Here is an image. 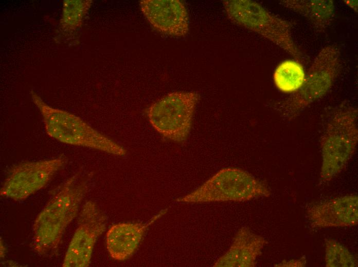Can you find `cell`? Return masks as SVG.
Wrapping results in <instances>:
<instances>
[{"mask_svg": "<svg viewBox=\"0 0 358 267\" xmlns=\"http://www.w3.org/2000/svg\"><path fill=\"white\" fill-rule=\"evenodd\" d=\"M92 3L91 1H64L62 27L68 30L79 27Z\"/></svg>", "mask_w": 358, "mask_h": 267, "instance_id": "e0dca14e", "label": "cell"}, {"mask_svg": "<svg viewBox=\"0 0 358 267\" xmlns=\"http://www.w3.org/2000/svg\"><path fill=\"white\" fill-rule=\"evenodd\" d=\"M223 5L234 23L271 41L296 60H305L304 54L293 40L291 22L273 14L253 1L226 0Z\"/></svg>", "mask_w": 358, "mask_h": 267, "instance_id": "5b68a950", "label": "cell"}, {"mask_svg": "<svg viewBox=\"0 0 358 267\" xmlns=\"http://www.w3.org/2000/svg\"><path fill=\"white\" fill-rule=\"evenodd\" d=\"M268 186L248 172L237 168H223L199 187L177 199L182 203L245 201L271 195Z\"/></svg>", "mask_w": 358, "mask_h": 267, "instance_id": "8992f818", "label": "cell"}, {"mask_svg": "<svg viewBox=\"0 0 358 267\" xmlns=\"http://www.w3.org/2000/svg\"><path fill=\"white\" fill-rule=\"evenodd\" d=\"M165 212L164 210L147 223H119L112 225L106 234V246L110 256L118 261L130 258L149 225Z\"/></svg>", "mask_w": 358, "mask_h": 267, "instance_id": "7c38bea8", "label": "cell"}, {"mask_svg": "<svg viewBox=\"0 0 358 267\" xmlns=\"http://www.w3.org/2000/svg\"><path fill=\"white\" fill-rule=\"evenodd\" d=\"M266 240L243 227L236 235L227 252L216 262L214 266L253 267L260 255Z\"/></svg>", "mask_w": 358, "mask_h": 267, "instance_id": "4fadbf2b", "label": "cell"}, {"mask_svg": "<svg viewBox=\"0 0 358 267\" xmlns=\"http://www.w3.org/2000/svg\"><path fill=\"white\" fill-rule=\"evenodd\" d=\"M139 5L144 15L157 31L175 37L184 36L188 33L189 15L182 1L142 0Z\"/></svg>", "mask_w": 358, "mask_h": 267, "instance_id": "30bf717a", "label": "cell"}, {"mask_svg": "<svg viewBox=\"0 0 358 267\" xmlns=\"http://www.w3.org/2000/svg\"><path fill=\"white\" fill-rule=\"evenodd\" d=\"M307 259L305 256L297 259L283 260L275 266L278 267H303L306 265Z\"/></svg>", "mask_w": 358, "mask_h": 267, "instance_id": "ac0fdd59", "label": "cell"}, {"mask_svg": "<svg viewBox=\"0 0 358 267\" xmlns=\"http://www.w3.org/2000/svg\"><path fill=\"white\" fill-rule=\"evenodd\" d=\"M357 115V108L348 102H342L328 111L320 140L321 183L338 175L354 153L358 142Z\"/></svg>", "mask_w": 358, "mask_h": 267, "instance_id": "7a4b0ae2", "label": "cell"}, {"mask_svg": "<svg viewBox=\"0 0 358 267\" xmlns=\"http://www.w3.org/2000/svg\"><path fill=\"white\" fill-rule=\"evenodd\" d=\"M64 157L26 161L13 166L8 171L0 193L3 197L20 201L44 187L66 164Z\"/></svg>", "mask_w": 358, "mask_h": 267, "instance_id": "ba28073f", "label": "cell"}, {"mask_svg": "<svg viewBox=\"0 0 358 267\" xmlns=\"http://www.w3.org/2000/svg\"><path fill=\"white\" fill-rule=\"evenodd\" d=\"M87 189V181L79 174L60 186L33 223L32 245L37 254L49 256L57 253L67 226L78 215Z\"/></svg>", "mask_w": 358, "mask_h": 267, "instance_id": "6da1fadb", "label": "cell"}, {"mask_svg": "<svg viewBox=\"0 0 358 267\" xmlns=\"http://www.w3.org/2000/svg\"><path fill=\"white\" fill-rule=\"evenodd\" d=\"M306 214L315 228L355 226L358 223V196L346 195L311 203Z\"/></svg>", "mask_w": 358, "mask_h": 267, "instance_id": "8fae6325", "label": "cell"}, {"mask_svg": "<svg viewBox=\"0 0 358 267\" xmlns=\"http://www.w3.org/2000/svg\"><path fill=\"white\" fill-rule=\"evenodd\" d=\"M6 249L4 245L2 242V240L1 241V257H4L5 255L6 254Z\"/></svg>", "mask_w": 358, "mask_h": 267, "instance_id": "ffe728a7", "label": "cell"}, {"mask_svg": "<svg viewBox=\"0 0 358 267\" xmlns=\"http://www.w3.org/2000/svg\"><path fill=\"white\" fill-rule=\"evenodd\" d=\"M200 99L197 92H173L152 103L146 115L152 126L164 138L183 142L189 135Z\"/></svg>", "mask_w": 358, "mask_h": 267, "instance_id": "52a82bcc", "label": "cell"}, {"mask_svg": "<svg viewBox=\"0 0 358 267\" xmlns=\"http://www.w3.org/2000/svg\"><path fill=\"white\" fill-rule=\"evenodd\" d=\"M341 51L336 45L323 47L314 59L300 88L274 105L284 120L291 121L325 96L342 70Z\"/></svg>", "mask_w": 358, "mask_h": 267, "instance_id": "3957f363", "label": "cell"}, {"mask_svg": "<svg viewBox=\"0 0 358 267\" xmlns=\"http://www.w3.org/2000/svg\"><path fill=\"white\" fill-rule=\"evenodd\" d=\"M106 215L94 202L88 201L79 214L77 228L63 260L64 267H86L91 262L95 243L105 231Z\"/></svg>", "mask_w": 358, "mask_h": 267, "instance_id": "9c48e42d", "label": "cell"}, {"mask_svg": "<svg viewBox=\"0 0 358 267\" xmlns=\"http://www.w3.org/2000/svg\"><path fill=\"white\" fill-rule=\"evenodd\" d=\"M279 4L307 18L317 32L325 31L335 15V4L331 0H282Z\"/></svg>", "mask_w": 358, "mask_h": 267, "instance_id": "5bb4252c", "label": "cell"}, {"mask_svg": "<svg viewBox=\"0 0 358 267\" xmlns=\"http://www.w3.org/2000/svg\"><path fill=\"white\" fill-rule=\"evenodd\" d=\"M33 102L40 110L46 132L64 144L91 148L118 156L127 150L115 141L98 131L79 117L47 104L34 91Z\"/></svg>", "mask_w": 358, "mask_h": 267, "instance_id": "277c9868", "label": "cell"}, {"mask_svg": "<svg viewBox=\"0 0 358 267\" xmlns=\"http://www.w3.org/2000/svg\"><path fill=\"white\" fill-rule=\"evenodd\" d=\"M325 264L327 267H356L357 261L353 254L337 240H325Z\"/></svg>", "mask_w": 358, "mask_h": 267, "instance_id": "2e32d148", "label": "cell"}, {"mask_svg": "<svg viewBox=\"0 0 358 267\" xmlns=\"http://www.w3.org/2000/svg\"><path fill=\"white\" fill-rule=\"evenodd\" d=\"M344 3L355 12H357V1L345 0Z\"/></svg>", "mask_w": 358, "mask_h": 267, "instance_id": "d6986e66", "label": "cell"}, {"mask_svg": "<svg viewBox=\"0 0 358 267\" xmlns=\"http://www.w3.org/2000/svg\"><path fill=\"white\" fill-rule=\"evenodd\" d=\"M305 72L301 63L296 60H286L276 67L273 81L276 87L282 92L293 93L302 86Z\"/></svg>", "mask_w": 358, "mask_h": 267, "instance_id": "9a60e30c", "label": "cell"}]
</instances>
